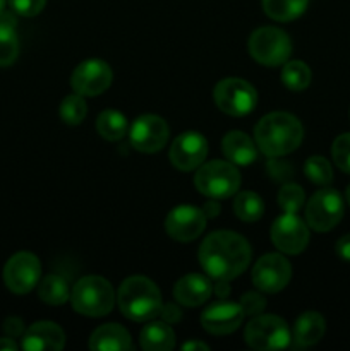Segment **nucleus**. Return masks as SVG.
Segmentation results:
<instances>
[{"instance_id": "nucleus-32", "label": "nucleus", "mask_w": 350, "mask_h": 351, "mask_svg": "<svg viewBox=\"0 0 350 351\" xmlns=\"http://www.w3.org/2000/svg\"><path fill=\"white\" fill-rule=\"evenodd\" d=\"M305 194L297 184H285L278 192V204L283 213H297L304 204Z\"/></svg>"}, {"instance_id": "nucleus-16", "label": "nucleus", "mask_w": 350, "mask_h": 351, "mask_svg": "<svg viewBox=\"0 0 350 351\" xmlns=\"http://www.w3.org/2000/svg\"><path fill=\"white\" fill-rule=\"evenodd\" d=\"M206 226V216L202 209L196 206H177L168 213L165 219V230L170 239L187 243L198 239Z\"/></svg>"}, {"instance_id": "nucleus-22", "label": "nucleus", "mask_w": 350, "mask_h": 351, "mask_svg": "<svg viewBox=\"0 0 350 351\" xmlns=\"http://www.w3.org/2000/svg\"><path fill=\"white\" fill-rule=\"evenodd\" d=\"M326 331L325 317L318 312H304L301 317H297L294 326V348L304 350L309 346L321 341Z\"/></svg>"}, {"instance_id": "nucleus-1", "label": "nucleus", "mask_w": 350, "mask_h": 351, "mask_svg": "<svg viewBox=\"0 0 350 351\" xmlns=\"http://www.w3.org/2000/svg\"><path fill=\"white\" fill-rule=\"evenodd\" d=\"M249 242L229 230L213 232L199 247V264L215 281H232L247 269L250 263Z\"/></svg>"}, {"instance_id": "nucleus-31", "label": "nucleus", "mask_w": 350, "mask_h": 351, "mask_svg": "<svg viewBox=\"0 0 350 351\" xmlns=\"http://www.w3.org/2000/svg\"><path fill=\"white\" fill-rule=\"evenodd\" d=\"M304 173L312 184L328 187L333 180V170L328 160L323 156H311L304 165Z\"/></svg>"}, {"instance_id": "nucleus-2", "label": "nucleus", "mask_w": 350, "mask_h": 351, "mask_svg": "<svg viewBox=\"0 0 350 351\" xmlns=\"http://www.w3.org/2000/svg\"><path fill=\"white\" fill-rule=\"evenodd\" d=\"M304 137V129L297 117L287 112L264 115L254 127L256 146L268 158L285 156L297 149Z\"/></svg>"}, {"instance_id": "nucleus-17", "label": "nucleus", "mask_w": 350, "mask_h": 351, "mask_svg": "<svg viewBox=\"0 0 350 351\" xmlns=\"http://www.w3.org/2000/svg\"><path fill=\"white\" fill-rule=\"evenodd\" d=\"M244 308L235 302H216L209 305L201 314V324L208 332L216 336H225L237 331L242 324Z\"/></svg>"}, {"instance_id": "nucleus-24", "label": "nucleus", "mask_w": 350, "mask_h": 351, "mask_svg": "<svg viewBox=\"0 0 350 351\" xmlns=\"http://www.w3.org/2000/svg\"><path fill=\"white\" fill-rule=\"evenodd\" d=\"M309 0H263V9L268 17L280 23H288L302 14L307 9Z\"/></svg>"}, {"instance_id": "nucleus-43", "label": "nucleus", "mask_w": 350, "mask_h": 351, "mask_svg": "<svg viewBox=\"0 0 350 351\" xmlns=\"http://www.w3.org/2000/svg\"><path fill=\"white\" fill-rule=\"evenodd\" d=\"M3 7H5V0H0V14L3 12Z\"/></svg>"}, {"instance_id": "nucleus-11", "label": "nucleus", "mask_w": 350, "mask_h": 351, "mask_svg": "<svg viewBox=\"0 0 350 351\" xmlns=\"http://www.w3.org/2000/svg\"><path fill=\"white\" fill-rule=\"evenodd\" d=\"M271 242L278 250L288 256H297L307 247L309 228L295 213H283L271 226Z\"/></svg>"}, {"instance_id": "nucleus-19", "label": "nucleus", "mask_w": 350, "mask_h": 351, "mask_svg": "<svg viewBox=\"0 0 350 351\" xmlns=\"http://www.w3.org/2000/svg\"><path fill=\"white\" fill-rule=\"evenodd\" d=\"M213 293V285L202 274H187L180 278L174 287V297L185 307H199Z\"/></svg>"}, {"instance_id": "nucleus-35", "label": "nucleus", "mask_w": 350, "mask_h": 351, "mask_svg": "<svg viewBox=\"0 0 350 351\" xmlns=\"http://www.w3.org/2000/svg\"><path fill=\"white\" fill-rule=\"evenodd\" d=\"M10 9L24 17H33L43 10L47 0H9Z\"/></svg>"}, {"instance_id": "nucleus-3", "label": "nucleus", "mask_w": 350, "mask_h": 351, "mask_svg": "<svg viewBox=\"0 0 350 351\" xmlns=\"http://www.w3.org/2000/svg\"><path fill=\"white\" fill-rule=\"evenodd\" d=\"M120 312L129 321L148 322L160 315L163 302L156 285L146 276H130L117 291Z\"/></svg>"}, {"instance_id": "nucleus-13", "label": "nucleus", "mask_w": 350, "mask_h": 351, "mask_svg": "<svg viewBox=\"0 0 350 351\" xmlns=\"http://www.w3.org/2000/svg\"><path fill=\"white\" fill-rule=\"evenodd\" d=\"M112 69L100 58H89L74 69L71 86L81 96H98L112 84Z\"/></svg>"}, {"instance_id": "nucleus-28", "label": "nucleus", "mask_w": 350, "mask_h": 351, "mask_svg": "<svg viewBox=\"0 0 350 351\" xmlns=\"http://www.w3.org/2000/svg\"><path fill=\"white\" fill-rule=\"evenodd\" d=\"M311 69L302 60L285 62L283 69H281V82L290 91H304L311 84Z\"/></svg>"}, {"instance_id": "nucleus-42", "label": "nucleus", "mask_w": 350, "mask_h": 351, "mask_svg": "<svg viewBox=\"0 0 350 351\" xmlns=\"http://www.w3.org/2000/svg\"><path fill=\"white\" fill-rule=\"evenodd\" d=\"M182 350H185V351H192V350H206L208 351L209 350V346L206 345V343H202V341H187V343H184V345H182Z\"/></svg>"}, {"instance_id": "nucleus-23", "label": "nucleus", "mask_w": 350, "mask_h": 351, "mask_svg": "<svg viewBox=\"0 0 350 351\" xmlns=\"http://www.w3.org/2000/svg\"><path fill=\"white\" fill-rule=\"evenodd\" d=\"M141 348L146 351H167L175 346V332L168 322H150L139 336Z\"/></svg>"}, {"instance_id": "nucleus-44", "label": "nucleus", "mask_w": 350, "mask_h": 351, "mask_svg": "<svg viewBox=\"0 0 350 351\" xmlns=\"http://www.w3.org/2000/svg\"><path fill=\"white\" fill-rule=\"evenodd\" d=\"M347 202L350 204V185H349V189H347Z\"/></svg>"}, {"instance_id": "nucleus-7", "label": "nucleus", "mask_w": 350, "mask_h": 351, "mask_svg": "<svg viewBox=\"0 0 350 351\" xmlns=\"http://www.w3.org/2000/svg\"><path fill=\"white\" fill-rule=\"evenodd\" d=\"M249 53L257 64L278 67L290 58L292 41L288 34L278 27H259L249 38Z\"/></svg>"}, {"instance_id": "nucleus-15", "label": "nucleus", "mask_w": 350, "mask_h": 351, "mask_svg": "<svg viewBox=\"0 0 350 351\" xmlns=\"http://www.w3.org/2000/svg\"><path fill=\"white\" fill-rule=\"evenodd\" d=\"M208 154V141L196 130L175 137L170 147V161L177 170L192 171L201 167Z\"/></svg>"}, {"instance_id": "nucleus-27", "label": "nucleus", "mask_w": 350, "mask_h": 351, "mask_svg": "<svg viewBox=\"0 0 350 351\" xmlns=\"http://www.w3.org/2000/svg\"><path fill=\"white\" fill-rule=\"evenodd\" d=\"M233 213L242 221L254 223L264 215V202L256 192H240L233 201Z\"/></svg>"}, {"instance_id": "nucleus-25", "label": "nucleus", "mask_w": 350, "mask_h": 351, "mask_svg": "<svg viewBox=\"0 0 350 351\" xmlns=\"http://www.w3.org/2000/svg\"><path fill=\"white\" fill-rule=\"evenodd\" d=\"M96 130L103 139L115 143L127 134V119L117 110H105L96 119Z\"/></svg>"}, {"instance_id": "nucleus-29", "label": "nucleus", "mask_w": 350, "mask_h": 351, "mask_svg": "<svg viewBox=\"0 0 350 351\" xmlns=\"http://www.w3.org/2000/svg\"><path fill=\"white\" fill-rule=\"evenodd\" d=\"M19 55V41L16 36V27L0 23V67H9Z\"/></svg>"}, {"instance_id": "nucleus-14", "label": "nucleus", "mask_w": 350, "mask_h": 351, "mask_svg": "<svg viewBox=\"0 0 350 351\" xmlns=\"http://www.w3.org/2000/svg\"><path fill=\"white\" fill-rule=\"evenodd\" d=\"M168 134L170 130L161 117L146 113V115L137 117L136 122L132 123L129 130V139L134 149L151 154L163 149L168 141Z\"/></svg>"}, {"instance_id": "nucleus-37", "label": "nucleus", "mask_w": 350, "mask_h": 351, "mask_svg": "<svg viewBox=\"0 0 350 351\" xmlns=\"http://www.w3.org/2000/svg\"><path fill=\"white\" fill-rule=\"evenodd\" d=\"M160 314H161V319H163L165 322H168V324H177V322L182 319L180 308L175 307V305H172V304L163 305Z\"/></svg>"}, {"instance_id": "nucleus-38", "label": "nucleus", "mask_w": 350, "mask_h": 351, "mask_svg": "<svg viewBox=\"0 0 350 351\" xmlns=\"http://www.w3.org/2000/svg\"><path fill=\"white\" fill-rule=\"evenodd\" d=\"M335 250L336 254H338V257H342L343 261H349L350 263V233L349 235H343L342 239L336 242Z\"/></svg>"}, {"instance_id": "nucleus-39", "label": "nucleus", "mask_w": 350, "mask_h": 351, "mask_svg": "<svg viewBox=\"0 0 350 351\" xmlns=\"http://www.w3.org/2000/svg\"><path fill=\"white\" fill-rule=\"evenodd\" d=\"M220 211H222V208L216 202V199H211V201H208L202 206V213H205L206 218H215V216L220 215Z\"/></svg>"}, {"instance_id": "nucleus-18", "label": "nucleus", "mask_w": 350, "mask_h": 351, "mask_svg": "<svg viewBox=\"0 0 350 351\" xmlns=\"http://www.w3.org/2000/svg\"><path fill=\"white\" fill-rule=\"evenodd\" d=\"M21 346L26 351H60L65 346V335L55 322H34L24 331Z\"/></svg>"}, {"instance_id": "nucleus-40", "label": "nucleus", "mask_w": 350, "mask_h": 351, "mask_svg": "<svg viewBox=\"0 0 350 351\" xmlns=\"http://www.w3.org/2000/svg\"><path fill=\"white\" fill-rule=\"evenodd\" d=\"M216 295H218L220 298H225V297H229L230 295V285H229V281H218V283H216Z\"/></svg>"}, {"instance_id": "nucleus-36", "label": "nucleus", "mask_w": 350, "mask_h": 351, "mask_svg": "<svg viewBox=\"0 0 350 351\" xmlns=\"http://www.w3.org/2000/svg\"><path fill=\"white\" fill-rule=\"evenodd\" d=\"M3 332L9 338H19L24 335V322L19 317H9L3 322Z\"/></svg>"}, {"instance_id": "nucleus-4", "label": "nucleus", "mask_w": 350, "mask_h": 351, "mask_svg": "<svg viewBox=\"0 0 350 351\" xmlns=\"http://www.w3.org/2000/svg\"><path fill=\"white\" fill-rule=\"evenodd\" d=\"M72 308L88 317H103L110 314L115 304V293L108 280L102 276H84L71 291Z\"/></svg>"}, {"instance_id": "nucleus-41", "label": "nucleus", "mask_w": 350, "mask_h": 351, "mask_svg": "<svg viewBox=\"0 0 350 351\" xmlns=\"http://www.w3.org/2000/svg\"><path fill=\"white\" fill-rule=\"evenodd\" d=\"M17 345L12 338H0V351H16Z\"/></svg>"}, {"instance_id": "nucleus-8", "label": "nucleus", "mask_w": 350, "mask_h": 351, "mask_svg": "<svg viewBox=\"0 0 350 351\" xmlns=\"http://www.w3.org/2000/svg\"><path fill=\"white\" fill-rule=\"evenodd\" d=\"M215 105L223 113L232 117H244L256 106L257 93L247 81L239 77L222 79L213 89Z\"/></svg>"}, {"instance_id": "nucleus-33", "label": "nucleus", "mask_w": 350, "mask_h": 351, "mask_svg": "<svg viewBox=\"0 0 350 351\" xmlns=\"http://www.w3.org/2000/svg\"><path fill=\"white\" fill-rule=\"evenodd\" d=\"M331 156L336 167L350 175V134H342L331 146Z\"/></svg>"}, {"instance_id": "nucleus-26", "label": "nucleus", "mask_w": 350, "mask_h": 351, "mask_svg": "<svg viewBox=\"0 0 350 351\" xmlns=\"http://www.w3.org/2000/svg\"><path fill=\"white\" fill-rule=\"evenodd\" d=\"M38 297L48 305H62L71 298V290L64 278L58 274H48L38 285Z\"/></svg>"}, {"instance_id": "nucleus-6", "label": "nucleus", "mask_w": 350, "mask_h": 351, "mask_svg": "<svg viewBox=\"0 0 350 351\" xmlns=\"http://www.w3.org/2000/svg\"><path fill=\"white\" fill-rule=\"evenodd\" d=\"M244 339L253 350H283L290 345L292 335L287 322L278 315L257 314L250 319L244 331Z\"/></svg>"}, {"instance_id": "nucleus-9", "label": "nucleus", "mask_w": 350, "mask_h": 351, "mask_svg": "<svg viewBox=\"0 0 350 351\" xmlns=\"http://www.w3.org/2000/svg\"><path fill=\"white\" fill-rule=\"evenodd\" d=\"M343 218V199L335 189L325 187L316 192L305 208L307 226L314 232L325 233L335 228Z\"/></svg>"}, {"instance_id": "nucleus-20", "label": "nucleus", "mask_w": 350, "mask_h": 351, "mask_svg": "<svg viewBox=\"0 0 350 351\" xmlns=\"http://www.w3.org/2000/svg\"><path fill=\"white\" fill-rule=\"evenodd\" d=\"M222 149L226 160L239 167H247L254 163L257 156L256 143L247 134L240 130H230L222 141Z\"/></svg>"}, {"instance_id": "nucleus-34", "label": "nucleus", "mask_w": 350, "mask_h": 351, "mask_svg": "<svg viewBox=\"0 0 350 351\" xmlns=\"http://www.w3.org/2000/svg\"><path fill=\"white\" fill-rule=\"evenodd\" d=\"M240 307L246 315H257L266 308V298L257 291H247L240 298Z\"/></svg>"}, {"instance_id": "nucleus-10", "label": "nucleus", "mask_w": 350, "mask_h": 351, "mask_svg": "<svg viewBox=\"0 0 350 351\" xmlns=\"http://www.w3.org/2000/svg\"><path fill=\"white\" fill-rule=\"evenodd\" d=\"M41 276V263L34 254L17 252L3 267V283L12 293L26 295L38 285Z\"/></svg>"}, {"instance_id": "nucleus-30", "label": "nucleus", "mask_w": 350, "mask_h": 351, "mask_svg": "<svg viewBox=\"0 0 350 351\" xmlns=\"http://www.w3.org/2000/svg\"><path fill=\"white\" fill-rule=\"evenodd\" d=\"M86 113H88V105H86L84 98H82L81 95H78V93L71 96H65V98L62 99V122L69 123V125H79V123L86 119Z\"/></svg>"}, {"instance_id": "nucleus-12", "label": "nucleus", "mask_w": 350, "mask_h": 351, "mask_svg": "<svg viewBox=\"0 0 350 351\" xmlns=\"http://www.w3.org/2000/svg\"><path fill=\"white\" fill-rule=\"evenodd\" d=\"M292 266L280 254H264L253 269V283L264 293H278L288 285Z\"/></svg>"}, {"instance_id": "nucleus-5", "label": "nucleus", "mask_w": 350, "mask_h": 351, "mask_svg": "<svg viewBox=\"0 0 350 351\" xmlns=\"http://www.w3.org/2000/svg\"><path fill=\"white\" fill-rule=\"evenodd\" d=\"M240 173L230 161H208L198 168L194 185L202 195L209 199H226L235 194L240 187Z\"/></svg>"}, {"instance_id": "nucleus-21", "label": "nucleus", "mask_w": 350, "mask_h": 351, "mask_svg": "<svg viewBox=\"0 0 350 351\" xmlns=\"http://www.w3.org/2000/svg\"><path fill=\"white\" fill-rule=\"evenodd\" d=\"M88 346L91 350L102 351H127L132 350V341H130V335L126 328L115 324V322H110V324H103L93 331Z\"/></svg>"}]
</instances>
